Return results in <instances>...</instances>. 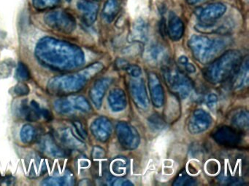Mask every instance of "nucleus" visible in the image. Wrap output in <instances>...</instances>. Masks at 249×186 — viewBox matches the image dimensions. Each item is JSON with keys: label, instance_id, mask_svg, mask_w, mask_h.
<instances>
[{"label": "nucleus", "instance_id": "nucleus-1", "mask_svg": "<svg viewBox=\"0 0 249 186\" xmlns=\"http://www.w3.org/2000/svg\"><path fill=\"white\" fill-rule=\"evenodd\" d=\"M45 19L49 26L62 31L70 32L75 28V19L72 15L63 10L51 12Z\"/></svg>", "mask_w": 249, "mask_h": 186}, {"label": "nucleus", "instance_id": "nucleus-2", "mask_svg": "<svg viewBox=\"0 0 249 186\" xmlns=\"http://www.w3.org/2000/svg\"><path fill=\"white\" fill-rule=\"evenodd\" d=\"M226 10L227 7L223 3H211L196 8L195 14L202 23H210L222 17L225 14Z\"/></svg>", "mask_w": 249, "mask_h": 186}, {"label": "nucleus", "instance_id": "nucleus-3", "mask_svg": "<svg viewBox=\"0 0 249 186\" xmlns=\"http://www.w3.org/2000/svg\"><path fill=\"white\" fill-rule=\"evenodd\" d=\"M191 47L197 55H205L212 53L223 47L222 41L219 39L211 40L206 36H193L190 39Z\"/></svg>", "mask_w": 249, "mask_h": 186}, {"label": "nucleus", "instance_id": "nucleus-4", "mask_svg": "<svg viewBox=\"0 0 249 186\" xmlns=\"http://www.w3.org/2000/svg\"><path fill=\"white\" fill-rule=\"evenodd\" d=\"M77 8L78 9L84 20L89 24H91L95 21L98 14L100 4L94 0H79L77 2Z\"/></svg>", "mask_w": 249, "mask_h": 186}, {"label": "nucleus", "instance_id": "nucleus-5", "mask_svg": "<svg viewBox=\"0 0 249 186\" xmlns=\"http://www.w3.org/2000/svg\"><path fill=\"white\" fill-rule=\"evenodd\" d=\"M168 31L173 40H178L183 33V23L180 17L171 13L169 17Z\"/></svg>", "mask_w": 249, "mask_h": 186}, {"label": "nucleus", "instance_id": "nucleus-6", "mask_svg": "<svg viewBox=\"0 0 249 186\" xmlns=\"http://www.w3.org/2000/svg\"><path fill=\"white\" fill-rule=\"evenodd\" d=\"M120 4L119 0H107L103 10V16L106 21H113L119 13Z\"/></svg>", "mask_w": 249, "mask_h": 186}, {"label": "nucleus", "instance_id": "nucleus-7", "mask_svg": "<svg viewBox=\"0 0 249 186\" xmlns=\"http://www.w3.org/2000/svg\"><path fill=\"white\" fill-rule=\"evenodd\" d=\"M148 36V26L143 19H138L134 23L132 28V39L138 41L145 40Z\"/></svg>", "mask_w": 249, "mask_h": 186}, {"label": "nucleus", "instance_id": "nucleus-8", "mask_svg": "<svg viewBox=\"0 0 249 186\" xmlns=\"http://www.w3.org/2000/svg\"><path fill=\"white\" fill-rule=\"evenodd\" d=\"M60 2V0H33V4L37 10H46L54 8Z\"/></svg>", "mask_w": 249, "mask_h": 186}, {"label": "nucleus", "instance_id": "nucleus-9", "mask_svg": "<svg viewBox=\"0 0 249 186\" xmlns=\"http://www.w3.org/2000/svg\"><path fill=\"white\" fill-rule=\"evenodd\" d=\"M207 1H208V0H186L188 4H190V5H196V4H201V3Z\"/></svg>", "mask_w": 249, "mask_h": 186}, {"label": "nucleus", "instance_id": "nucleus-10", "mask_svg": "<svg viewBox=\"0 0 249 186\" xmlns=\"http://www.w3.org/2000/svg\"><path fill=\"white\" fill-rule=\"evenodd\" d=\"M94 1H100V0H94Z\"/></svg>", "mask_w": 249, "mask_h": 186}, {"label": "nucleus", "instance_id": "nucleus-11", "mask_svg": "<svg viewBox=\"0 0 249 186\" xmlns=\"http://www.w3.org/2000/svg\"><path fill=\"white\" fill-rule=\"evenodd\" d=\"M68 1H70V0H68Z\"/></svg>", "mask_w": 249, "mask_h": 186}]
</instances>
